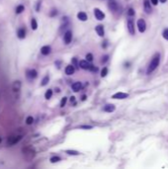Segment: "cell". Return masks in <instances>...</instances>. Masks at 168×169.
Wrapping results in <instances>:
<instances>
[{
	"label": "cell",
	"instance_id": "1",
	"mask_svg": "<svg viewBox=\"0 0 168 169\" xmlns=\"http://www.w3.org/2000/svg\"><path fill=\"white\" fill-rule=\"evenodd\" d=\"M159 62H160V54L157 53V54H155V55L152 56V58H151L149 64H148V66H147L146 73H147V74H150L151 72H153V71L158 67Z\"/></svg>",
	"mask_w": 168,
	"mask_h": 169
},
{
	"label": "cell",
	"instance_id": "2",
	"mask_svg": "<svg viewBox=\"0 0 168 169\" xmlns=\"http://www.w3.org/2000/svg\"><path fill=\"white\" fill-rule=\"evenodd\" d=\"M22 152H23V154H24V156H25V158L27 159V160H32L34 157H35V155H36V151H35V149L34 148H32L31 146H26V147H23L22 148Z\"/></svg>",
	"mask_w": 168,
	"mask_h": 169
},
{
	"label": "cell",
	"instance_id": "3",
	"mask_svg": "<svg viewBox=\"0 0 168 169\" xmlns=\"http://www.w3.org/2000/svg\"><path fill=\"white\" fill-rule=\"evenodd\" d=\"M138 29H139V32L140 33H144L145 30H146V23L143 19H139L138 20Z\"/></svg>",
	"mask_w": 168,
	"mask_h": 169
},
{
	"label": "cell",
	"instance_id": "4",
	"mask_svg": "<svg viewBox=\"0 0 168 169\" xmlns=\"http://www.w3.org/2000/svg\"><path fill=\"white\" fill-rule=\"evenodd\" d=\"M22 137L21 136H17V137H10L7 141V144L8 145H13V144H16L17 142H19L21 141Z\"/></svg>",
	"mask_w": 168,
	"mask_h": 169
},
{
	"label": "cell",
	"instance_id": "5",
	"mask_svg": "<svg viewBox=\"0 0 168 169\" xmlns=\"http://www.w3.org/2000/svg\"><path fill=\"white\" fill-rule=\"evenodd\" d=\"M94 15H95L96 19L99 20V21H101V20H103L105 18V14L100 9H98V8H95L94 9Z\"/></svg>",
	"mask_w": 168,
	"mask_h": 169
},
{
	"label": "cell",
	"instance_id": "6",
	"mask_svg": "<svg viewBox=\"0 0 168 169\" xmlns=\"http://www.w3.org/2000/svg\"><path fill=\"white\" fill-rule=\"evenodd\" d=\"M143 9H144L145 13H148V14L151 13L152 8H151V3H150L149 0H144L143 1Z\"/></svg>",
	"mask_w": 168,
	"mask_h": 169
},
{
	"label": "cell",
	"instance_id": "7",
	"mask_svg": "<svg viewBox=\"0 0 168 169\" xmlns=\"http://www.w3.org/2000/svg\"><path fill=\"white\" fill-rule=\"evenodd\" d=\"M128 97H129V94L128 93H124V92H117V93H115L112 96L113 99H126Z\"/></svg>",
	"mask_w": 168,
	"mask_h": 169
},
{
	"label": "cell",
	"instance_id": "8",
	"mask_svg": "<svg viewBox=\"0 0 168 169\" xmlns=\"http://www.w3.org/2000/svg\"><path fill=\"white\" fill-rule=\"evenodd\" d=\"M128 30H129V33L131 35H135V25H134L133 19L128 20Z\"/></svg>",
	"mask_w": 168,
	"mask_h": 169
},
{
	"label": "cell",
	"instance_id": "9",
	"mask_svg": "<svg viewBox=\"0 0 168 169\" xmlns=\"http://www.w3.org/2000/svg\"><path fill=\"white\" fill-rule=\"evenodd\" d=\"M95 31L97 32V34H98L100 37H104L105 32H104V27H103L102 25H98V26H96Z\"/></svg>",
	"mask_w": 168,
	"mask_h": 169
},
{
	"label": "cell",
	"instance_id": "10",
	"mask_svg": "<svg viewBox=\"0 0 168 169\" xmlns=\"http://www.w3.org/2000/svg\"><path fill=\"white\" fill-rule=\"evenodd\" d=\"M72 40V33L70 31H67L65 34H64V42L65 44H69Z\"/></svg>",
	"mask_w": 168,
	"mask_h": 169
},
{
	"label": "cell",
	"instance_id": "11",
	"mask_svg": "<svg viewBox=\"0 0 168 169\" xmlns=\"http://www.w3.org/2000/svg\"><path fill=\"white\" fill-rule=\"evenodd\" d=\"M41 53L42 55L44 56H48L51 54V47L50 46H44L42 49H41Z\"/></svg>",
	"mask_w": 168,
	"mask_h": 169
},
{
	"label": "cell",
	"instance_id": "12",
	"mask_svg": "<svg viewBox=\"0 0 168 169\" xmlns=\"http://www.w3.org/2000/svg\"><path fill=\"white\" fill-rule=\"evenodd\" d=\"M79 66L82 69H89L91 65L89 64V61H87V60H80L79 61Z\"/></svg>",
	"mask_w": 168,
	"mask_h": 169
},
{
	"label": "cell",
	"instance_id": "13",
	"mask_svg": "<svg viewBox=\"0 0 168 169\" xmlns=\"http://www.w3.org/2000/svg\"><path fill=\"white\" fill-rule=\"evenodd\" d=\"M74 71H75V68H74L73 65H67L65 67V73L67 75H72L74 73Z\"/></svg>",
	"mask_w": 168,
	"mask_h": 169
},
{
	"label": "cell",
	"instance_id": "14",
	"mask_svg": "<svg viewBox=\"0 0 168 169\" xmlns=\"http://www.w3.org/2000/svg\"><path fill=\"white\" fill-rule=\"evenodd\" d=\"M115 105H113V104H108V105H106L105 107H104V111L105 112H108V113H112V112H114L115 111Z\"/></svg>",
	"mask_w": 168,
	"mask_h": 169
},
{
	"label": "cell",
	"instance_id": "15",
	"mask_svg": "<svg viewBox=\"0 0 168 169\" xmlns=\"http://www.w3.org/2000/svg\"><path fill=\"white\" fill-rule=\"evenodd\" d=\"M12 89H13V91H14V92H18V91H20V89H21V81H19V80L15 81V82L13 83Z\"/></svg>",
	"mask_w": 168,
	"mask_h": 169
},
{
	"label": "cell",
	"instance_id": "16",
	"mask_svg": "<svg viewBox=\"0 0 168 169\" xmlns=\"http://www.w3.org/2000/svg\"><path fill=\"white\" fill-rule=\"evenodd\" d=\"M17 36H18V38L19 39H25V37H26V31H25V29H23V28H21V29H19L18 30V32H17Z\"/></svg>",
	"mask_w": 168,
	"mask_h": 169
},
{
	"label": "cell",
	"instance_id": "17",
	"mask_svg": "<svg viewBox=\"0 0 168 169\" xmlns=\"http://www.w3.org/2000/svg\"><path fill=\"white\" fill-rule=\"evenodd\" d=\"M72 89H73V91H75V92H77V91H79L81 88H82V84H81V82H74L73 84H72Z\"/></svg>",
	"mask_w": 168,
	"mask_h": 169
},
{
	"label": "cell",
	"instance_id": "18",
	"mask_svg": "<svg viewBox=\"0 0 168 169\" xmlns=\"http://www.w3.org/2000/svg\"><path fill=\"white\" fill-rule=\"evenodd\" d=\"M109 8H110V10H112V11L115 12L118 9V5H117V3L115 1H110L109 2Z\"/></svg>",
	"mask_w": 168,
	"mask_h": 169
},
{
	"label": "cell",
	"instance_id": "19",
	"mask_svg": "<svg viewBox=\"0 0 168 169\" xmlns=\"http://www.w3.org/2000/svg\"><path fill=\"white\" fill-rule=\"evenodd\" d=\"M77 18L80 20V21H86L87 20V15H86V13H84V12H79L78 14H77Z\"/></svg>",
	"mask_w": 168,
	"mask_h": 169
},
{
	"label": "cell",
	"instance_id": "20",
	"mask_svg": "<svg viewBox=\"0 0 168 169\" xmlns=\"http://www.w3.org/2000/svg\"><path fill=\"white\" fill-rule=\"evenodd\" d=\"M31 27H32L33 30H37L38 29V23H37V20L35 18H33L32 21H31Z\"/></svg>",
	"mask_w": 168,
	"mask_h": 169
},
{
	"label": "cell",
	"instance_id": "21",
	"mask_svg": "<svg viewBox=\"0 0 168 169\" xmlns=\"http://www.w3.org/2000/svg\"><path fill=\"white\" fill-rule=\"evenodd\" d=\"M37 75H38V73H37V70L36 69H32V70L29 71V76L31 78H36Z\"/></svg>",
	"mask_w": 168,
	"mask_h": 169
},
{
	"label": "cell",
	"instance_id": "22",
	"mask_svg": "<svg viewBox=\"0 0 168 169\" xmlns=\"http://www.w3.org/2000/svg\"><path fill=\"white\" fill-rule=\"evenodd\" d=\"M52 96H53V90H52V89H49V90L46 92V94H45V98H46V99H51Z\"/></svg>",
	"mask_w": 168,
	"mask_h": 169
},
{
	"label": "cell",
	"instance_id": "23",
	"mask_svg": "<svg viewBox=\"0 0 168 169\" xmlns=\"http://www.w3.org/2000/svg\"><path fill=\"white\" fill-rule=\"evenodd\" d=\"M49 80H50L49 75H46V76L43 78V80H42V86H46V85L49 83Z\"/></svg>",
	"mask_w": 168,
	"mask_h": 169
},
{
	"label": "cell",
	"instance_id": "24",
	"mask_svg": "<svg viewBox=\"0 0 168 169\" xmlns=\"http://www.w3.org/2000/svg\"><path fill=\"white\" fill-rule=\"evenodd\" d=\"M24 6L23 5H19V6H17V8H16V13L17 14H20V13H22L23 11H24Z\"/></svg>",
	"mask_w": 168,
	"mask_h": 169
},
{
	"label": "cell",
	"instance_id": "25",
	"mask_svg": "<svg viewBox=\"0 0 168 169\" xmlns=\"http://www.w3.org/2000/svg\"><path fill=\"white\" fill-rule=\"evenodd\" d=\"M33 122H34V118H33V117H31V116H29V117L26 119V123H27V125H32V124H33Z\"/></svg>",
	"mask_w": 168,
	"mask_h": 169
},
{
	"label": "cell",
	"instance_id": "26",
	"mask_svg": "<svg viewBox=\"0 0 168 169\" xmlns=\"http://www.w3.org/2000/svg\"><path fill=\"white\" fill-rule=\"evenodd\" d=\"M66 153L69 155H78L79 154V152L76 150H66Z\"/></svg>",
	"mask_w": 168,
	"mask_h": 169
},
{
	"label": "cell",
	"instance_id": "27",
	"mask_svg": "<svg viewBox=\"0 0 168 169\" xmlns=\"http://www.w3.org/2000/svg\"><path fill=\"white\" fill-rule=\"evenodd\" d=\"M107 74H108V68H107V67H104V68L102 69V71H101V76H102V77H105Z\"/></svg>",
	"mask_w": 168,
	"mask_h": 169
},
{
	"label": "cell",
	"instance_id": "28",
	"mask_svg": "<svg viewBox=\"0 0 168 169\" xmlns=\"http://www.w3.org/2000/svg\"><path fill=\"white\" fill-rule=\"evenodd\" d=\"M66 102H67V98L66 97H63L61 99V102H60V107H64L65 104H66Z\"/></svg>",
	"mask_w": 168,
	"mask_h": 169
},
{
	"label": "cell",
	"instance_id": "29",
	"mask_svg": "<svg viewBox=\"0 0 168 169\" xmlns=\"http://www.w3.org/2000/svg\"><path fill=\"white\" fill-rule=\"evenodd\" d=\"M60 160V158L58 157V156H53L52 158H51V161L53 162V163H56V162H57V161H59Z\"/></svg>",
	"mask_w": 168,
	"mask_h": 169
},
{
	"label": "cell",
	"instance_id": "30",
	"mask_svg": "<svg viewBox=\"0 0 168 169\" xmlns=\"http://www.w3.org/2000/svg\"><path fill=\"white\" fill-rule=\"evenodd\" d=\"M162 36H163V38H164L165 40H167L168 41V28L167 29H165V30L162 32Z\"/></svg>",
	"mask_w": 168,
	"mask_h": 169
},
{
	"label": "cell",
	"instance_id": "31",
	"mask_svg": "<svg viewBox=\"0 0 168 169\" xmlns=\"http://www.w3.org/2000/svg\"><path fill=\"white\" fill-rule=\"evenodd\" d=\"M128 15H129L130 17H133V16L135 15V10H134L133 8H130V9L128 10Z\"/></svg>",
	"mask_w": 168,
	"mask_h": 169
},
{
	"label": "cell",
	"instance_id": "32",
	"mask_svg": "<svg viewBox=\"0 0 168 169\" xmlns=\"http://www.w3.org/2000/svg\"><path fill=\"white\" fill-rule=\"evenodd\" d=\"M86 58H87V61H92L93 60V56H92V54H87L86 55Z\"/></svg>",
	"mask_w": 168,
	"mask_h": 169
},
{
	"label": "cell",
	"instance_id": "33",
	"mask_svg": "<svg viewBox=\"0 0 168 169\" xmlns=\"http://www.w3.org/2000/svg\"><path fill=\"white\" fill-rule=\"evenodd\" d=\"M108 58H109V56H103V59H102V62L103 63H105L107 60H108Z\"/></svg>",
	"mask_w": 168,
	"mask_h": 169
},
{
	"label": "cell",
	"instance_id": "34",
	"mask_svg": "<svg viewBox=\"0 0 168 169\" xmlns=\"http://www.w3.org/2000/svg\"><path fill=\"white\" fill-rule=\"evenodd\" d=\"M150 3L152 5H157L158 4V0H150Z\"/></svg>",
	"mask_w": 168,
	"mask_h": 169
},
{
	"label": "cell",
	"instance_id": "35",
	"mask_svg": "<svg viewBox=\"0 0 168 169\" xmlns=\"http://www.w3.org/2000/svg\"><path fill=\"white\" fill-rule=\"evenodd\" d=\"M80 128H81V129H92L91 126H81Z\"/></svg>",
	"mask_w": 168,
	"mask_h": 169
},
{
	"label": "cell",
	"instance_id": "36",
	"mask_svg": "<svg viewBox=\"0 0 168 169\" xmlns=\"http://www.w3.org/2000/svg\"><path fill=\"white\" fill-rule=\"evenodd\" d=\"M70 101H71V103H72V102H73V103H75V97H74V96L70 97Z\"/></svg>",
	"mask_w": 168,
	"mask_h": 169
},
{
	"label": "cell",
	"instance_id": "37",
	"mask_svg": "<svg viewBox=\"0 0 168 169\" xmlns=\"http://www.w3.org/2000/svg\"><path fill=\"white\" fill-rule=\"evenodd\" d=\"M56 14V10H54V12H52V13H51V16H55Z\"/></svg>",
	"mask_w": 168,
	"mask_h": 169
},
{
	"label": "cell",
	"instance_id": "38",
	"mask_svg": "<svg viewBox=\"0 0 168 169\" xmlns=\"http://www.w3.org/2000/svg\"><path fill=\"white\" fill-rule=\"evenodd\" d=\"M158 1H160V2H161V3H165V2H166V1H167V0H158Z\"/></svg>",
	"mask_w": 168,
	"mask_h": 169
},
{
	"label": "cell",
	"instance_id": "39",
	"mask_svg": "<svg viewBox=\"0 0 168 169\" xmlns=\"http://www.w3.org/2000/svg\"><path fill=\"white\" fill-rule=\"evenodd\" d=\"M85 99H86V96L83 95V96H82V100H85Z\"/></svg>",
	"mask_w": 168,
	"mask_h": 169
},
{
	"label": "cell",
	"instance_id": "40",
	"mask_svg": "<svg viewBox=\"0 0 168 169\" xmlns=\"http://www.w3.org/2000/svg\"><path fill=\"white\" fill-rule=\"evenodd\" d=\"M1 141H2V139H1V138H0V143H1Z\"/></svg>",
	"mask_w": 168,
	"mask_h": 169
}]
</instances>
